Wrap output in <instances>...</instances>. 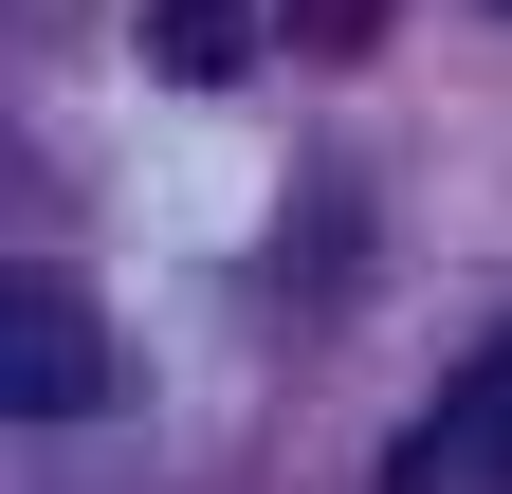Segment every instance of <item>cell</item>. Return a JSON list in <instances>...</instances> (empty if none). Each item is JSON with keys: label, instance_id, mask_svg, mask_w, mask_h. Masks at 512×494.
<instances>
[{"label": "cell", "instance_id": "6da1fadb", "mask_svg": "<svg viewBox=\"0 0 512 494\" xmlns=\"http://www.w3.org/2000/svg\"><path fill=\"white\" fill-rule=\"evenodd\" d=\"M0 385H19L37 421H74V403L110 385V348H92V312H55V293H19V330H0Z\"/></svg>", "mask_w": 512, "mask_h": 494}, {"label": "cell", "instance_id": "7a4b0ae2", "mask_svg": "<svg viewBox=\"0 0 512 494\" xmlns=\"http://www.w3.org/2000/svg\"><path fill=\"white\" fill-rule=\"evenodd\" d=\"M403 476H494V494H512V348L458 385V421H439V440H403Z\"/></svg>", "mask_w": 512, "mask_h": 494}, {"label": "cell", "instance_id": "3957f363", "mask_svg": "<svg viewBox=\"0 0 512 494\" xmlns=\"http://www.w3.org/2000/svg\"><path fill=\"white\" fill-rule=\"evenodd\" d=\"M165 55L183 74H238V0H165Z\"/></svg>", "mask_w": 512, "mask_h": 494}]
</instances>
